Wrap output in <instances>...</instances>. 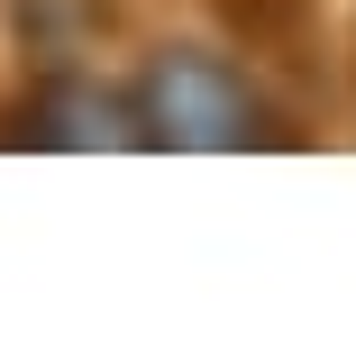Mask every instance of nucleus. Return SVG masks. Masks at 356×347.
I'll return each mask as SVG.
<instances>
[{"mask_svg": "<svg viewBox=\"0 0 356 347\" xmlns=\"http://www.w3.org/2000/svg\"><path fill=\"white\" fill-rule=\"evenodd\" d=\"M137 137L156 147H274V110L256 101V83L238 74L229 55L210 46H165L147 74H137V101H128Z\"/></svg>", "mask_w": 356, "mask_h": 347, "instance_id": "obj_1", "label": "nucleus"}, {"mask_svg": "<svg viewBox=\"0 0 356 347\" xmlns=\"http://www.w3.org/2000/svg\"><path fill=\"white\" fill-rule=\"evenodd\" d=\"M37 119H46L37 137H55V147H110V137H128V128H119L128 110H119V101H92V92H46Z\"/></svg>", "mask_w": 356, "mask_h": 347, "instance_id": "obj_2", "label": "nucleus"}]
</instances>
